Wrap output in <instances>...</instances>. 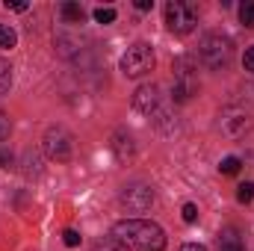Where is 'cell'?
<instances>
[{
  "instance_id": "2",
  "label": "cell",
  "mask_w": 254,
  "mask_h": 251,
  "mask_svg": "<svg viewBox=\"0 0 254 251\" xmlns=\"http://www.w3.org/2000/svg\"><path fill=\"white\" fill-rule=\"evenodd\" d=\"M198 57L210 71H225L231 65V57H234V45L222 33H207L198 45Z\"/></svg>"
},
{
  "instance_id": "24",
  "label": "cell",
  "mask_w": 254,
  "mask_h": 251,
  "mask_svg": "<svg viewBox=\"0 0 254 251\" xmlns=\"http://www.w3.org/2000/svg\"><path fill=\"white\" fill-rule=\"evenodd\" d=\"M0 166H3V169H9V166H12V151L0 148Z\"/></svg>"
},
{
  "instance_id": "26",
  "label": "cell",
  "mask_w": 254,
  "mask_h": 251,
  "mask_svg": "<svg viewBox=\"0 0 254 251\" xmlns=\"http://www.w3.org/2000/svg\"><path fill=\"white\" fill-rule=\"evenodd\" d=\"M181 251H207V249H204L201 243H187V246H184Z\"/></svg>"
},
{
  "instance_id": "19",
  "label": "cell",
  "mask_w": 254,
  "mask_h": 251,
  "mask_svg": "<svg viewBox=\"0 0 254 251\" xmlns=\"http://www.w3.org/2000/svg\"><path fill=\"white\" fill-rule=\"evenodd\" d=\"M9 130H12L9 116H6V113H0V142H3V139H9Z\"/></svg>"
},
{
  "instance_id": "10",
  "label": "cell",
  "mask_w": 254,
  "mask_h": 251,
  "mask_svg": "<svg viewBox=\"0 0 254 251\" xmlns=\"http://www.w3.org/2000/svg\"><path fill=\"white\" fill-rule=\"evenodd\" d=\"M60 12H63V18L68 21V24H83V21H86V12H83L80 3H71V0H68V3H63Z\"/></svg>"
},
{
  "instance_id": "21",
  "label": "cell",
  "mask_w": 254,
  "mask_h": 251,
  "mask_svg": "<svg viewBox=\"0 0 254 251\" xmlns=\"http://www.w3.org/2000/svg\"><path fill=\"white\" fill-rule=\"evenodd\" d=\"M63 240H65V246H71V249H74V246H80V234H77L74 228H68V231H65Z\"/></svg>"
},
{
  "instance_id": "15",
  "label": "cell",
  "mask_w": 254,
  "mask_h": 251,
  "mask_svg": "<svg viewBox=\"0 0 254 251\" xmlns=\"http://www.w3.org/2000/svg\"><path fill=\"white\" fill-rule=\"evenodd\" d=\"M240 166H243V163H240V157H225V160L219 163V172H222V175H237V172H240Z\"/></svg>"
},
{
  "instance_id": "12",
  "label": "cell",
  "mask_w": 254,
  "mask_h": 251,
  "mask_svg": "<svg viewBox=\"0 0 254 251\" xmlns=\"http://www.w3.org/2000/svg\"><path fill=\"white\" fill-rule=\"evenodd\" d=\"M9 89H12V65L0 60V95H6Z\"/></svg>"
},
{
  "instance_id": "9",
  "label": "cell",
  "mask_w": 254,
  "mask_h": 251,
  "mask_svg": "<svg viewBox=\"0 0 254 251\" xmlns=\"http://www.w3.org/2000/svg\"><path fill=\"white\" fill-rule=\"evenodd\" d=\"M219 251H243V240L237 237V231H222L219 234Z\"/></svg>"
},
{
  "instance_id": "8",
  "label": "cell",
  "mask_w": 254,
  "mask_h": 251,
  "mask_svg": "<svg viewBox=\"0 0 254 251\" xmlns=\"http://www.w3.org/2000/svg\"><path fill=\"white\" fill-rule=\"evenodd\" d=\"M157 107H160V89L154 83L151 86H139L136 95H133V110L142 113V116H151V113H157Z\"/></svg>"
},
{
  "instance_id": "1",
  "label": "cell",
  "mask_w": 254,
  "mask_h": 251,
  "mask_svg": "<svg viewBox=\"0 0 254 251\" xmlns=\"http://www.w3.org/2000/svg\"><path fill=\"white\" fill-rule=\"evenodd\" d=\"M113 240L125 251H163L166 234L157 222L148 219H122L113 228Z\"/></svg>"
},
{
  "instance_id": "20",
  "label": "cell",
  "mask_w": 254,
  "mask_h": 251,
  "mask_svg": "<svg viewBox=\"0 0 254 251\" xmlns=\"http://www.w3.org/2000/svg\"><path fill=\"white\" fill-rule=\"evenodd\" d=\"M184 222H198V207L195 204H184Z\"/></svg>"
},
{
  "instance_id": "11",
  "label": "cell",
  "mask_w": 254,
  "mask_h": 251,
  "mask_svg": "<svg viewBox=\"0 0 254 251\" xmlns=\"http://www.w3.org/2000/svg\"><path fill=\"white\" fill-rule=\"evenodd\" d=\"M113 151H116V157H119V160L133 157V142H130V136H125V133H116V139H113Z\"/></svg>"
},
{
  "instance_id": "18",
  "label": "cell",
  "mask_w": 254,
  "mask_h": 251,
  "mask_svg": "<svg viewBox=\"0 0 254 251\" xmlns=\"http://www.w3.org/2000/svg\"><path fill=\"white\" fill-rule=\"evenodd\" d=\"M92 251H125L116 240H98L95 246H92Z\"/></svg>"
},
{
  "instance_id": "13",
  "label": "cell",
  "mask_w": 254,
  "mask_h": 251,
  "mask_svg": "<svg viewBox=\"0 0 254 251\" xmlns=\"http://www.w3.org/2000/svg\"><path fill=\"white\" fill-rule=\"evenodd\" d=\"M237 201H240V204H252L254 201V184L252 181H246V184L237 187Z\"/></svg>"
},
{
  "instance_id": "3",
  "label": "cell",
  "mask_w": 254,
  "mask_h": 251,
  "mask_svg": "<svg viewBox=\"0 0 254 251\" xmlns=\"http://www.w3.org/2000/svg\"><path fill=\"white\" fill-rule=\"evenodd\" d=\"M198 92V65L190 54L175 60V83H172V98L178 104H187L192 95Z\"/></svg>"
},
{
  "instance_id": "4",
  "label": "cell",
  "mask_w": 254,
  "mask_h": 251,
  "mask_svg": "<svg viewBox=\"0 0 254 251\" xmlns=\"http://www.w3.org/2000/svg\"><path fill=\"white\" fill-rule=\"evenodd\" d=\"M195 24H198V12H195L192 3H187V0H169V3H166V27H169L175 36L192 33Z\"/></svg>"
},
{
  "instance_id": "5",
  "label": "cell",
  "mask_w": 254,
  "mask_h": 251,
  "mask_svg": "<svg viewBox=\"0 0 254 251\" xmlns=\"http://www.w3.org/2000/svg\"><path fill=\"white\" fill-rule=\"evenodd\" d=\"M154 68V51L145 42H136L133 48H127V54L122 57V74L125 77H142Z\"/></svg>"
},
{
  "instance_id": "16",
  "label": "cell",
  "mask_w": 254,
  "mask_h": 251,
  "mask_svg": "<svg viewBox=\"0 0 254 251\" xmlns=\"http://www.w3.org/2000/svg\"><path fill=\"white\" fill-rule=\"evenodd\" d=\"M240 21H243L249 30H254V3H249V0H246V3L240 6Z\"/></svg>"
},
{
  "instance_id": "25",
  "label": "cell",
  "mask_w": 254,
  "mask_h": 251,
  "mask_svg": "<svg viewBox=\"0 0 254 251\" xmlns=\"http://www.w3.org/2000/svg\"><path fill=\"white\" fill-rule=\"evenodd\" d=\"M136 9L139 12H148V9H154V0H136Z\"/></svg>"
},
{
  "instance_id": "17",
  "label": "cell",
  "mask_w": 254,
  "mask_h": 251,
  "mask_svg": "<svg viewBox=\"0 0 254 251\" xmlns=\"http://www.w3.org/2000/svg\"><path fill=\"white\" fill-rule=\"evenodd\" d=\"M95 21H98V24H113V21H116V9H110V6L95 9Z\"/></svg>"
},
{
  "instance_id": "22",
  "label": "cell",
  "mask_w": 254,
  "mask_h": 251,
  "mask_svg": "<svg viewBox=\"0 0 254 251\" xmlns=\"http://www.w3.org/2000/svg\"><path fill=\"white\" fill-rule=\"evenodd\" d=\"M243 65H246V71H252L254 74V45L246 51V57H243Z\"/></svg>"
},
{
  "instance_id": "7",
  "label": "cell",
  "mask_w": 254,
  "mask_h": 251,
  "mask_svg": "<svg viewBox=\"0 0 254 251\" xmlns=\"http://www.w3.org/2000/svg\"><path fill=\"white\" fill-rule=\"evenodd\" d=\"M151 204H154V189L145 184L125 187V192H122V207H127L130 213H145Z\"/></svg>"
},
{
  "instance_id": "6",
  "label": "cell",
  "mask_w": 254,
  "mask_h": 251,
  "mask_svg": "<svg viewBox=\"0 0 254 251\" xmlns=\"http://www.w3.org/2000/svg\"><path fill=\"white\" fill-rule=\"evenodd\" d=\"M45 154L57 163H65L71 157V133L65 127H51L45 133Z\"/></svg>"
},
{
  "instance_id": "14",
  "label": "cell",
  "mask_w": 254,
  "mask_h": 251,
  "mask_svg": "<svg viewBox=\"0 0 254 251\" xmlns=\"http://www.w3.org/2000/svg\"><path fill=\"white\" fill-rule=\"evenodd\" d=\"M15 42H18L15 30L9 24H0V48H15Z\"/></svg>"
},
{
  "instance_id": "23",
  "label": "cell",
  "mask_w": 254,
  "mask_h": 251,
  "mask_svg": "<svg viewBox=\"0 0 254 251\" xmlns=\"http://www.w3.org/2000/svg\"><path fill=\"white\" fill-rule=\"evenodd\" d=\"M6 9H12V12H24L27 3H24V0H6Z\"/></svg>"
}]
</instances>
